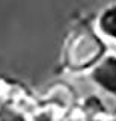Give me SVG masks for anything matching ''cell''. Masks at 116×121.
Masks as SVG:
<instances>
[{"instance_id":"obj_2","label":"cell","mask_w":116,"mask_h":121,"mask_svg":"<svg viewBox=\"0 0 116 121\" xmlns=\"http://www.w3.org/2000/svg\"><path fill=\"white\" fill-rule=\"evenodd\" d=\"M96 27H98V32L103 36L116 43V5L106 8L100 14Z\"/></svg>"},{"instance_id":"obj_1","label":"cell","mask_w":116,"mask_h":121,"mask_svg":"<svg viewBox=\"0 0 116 121\" xmlns=\"http://www.w3.org/2000/svg\"><path fill=\"white\" fill-rule=\"evenodd\" d=\"M92 79L101 89L116 97V55H108L93 68Z\"/></svg>"}]
</instances>
